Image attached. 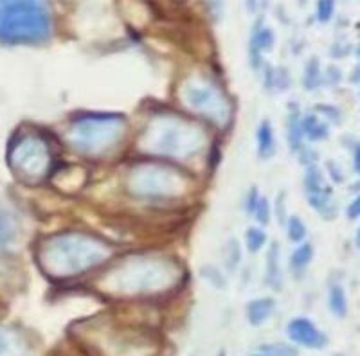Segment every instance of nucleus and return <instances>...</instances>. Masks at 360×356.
<instances>
[{"mask_svg": "<svg viewBox=\"0 0 360 356\" xmlns=\"http://www.w3.org/2000/svg\"><path fill=\"white\" fill-rule=\"evenodd\" d=\"M52 20L47 5L31 0H0V42L40 45L51 38Z\"/></svg>", "mask_w": 360, "mask_h": 356, "instance_id": "f257e3e1", "label": "nucleus"}, {"mask_svg": "<svg viewBox=\"0 0 360 356\" xmlns=\"http://www.w3.org/2000/svg\"><path fill=\"white\" fill-rule=\"evenodd\" d=\"M8 162L11 169L20 180L38 182L47 173V146L40 137L22 135L20 139H13L8 150Z\"/></svg>", "mask_w": 360, "mask_h": 356, "instance_id": "f03ea898", "label": "nucleus"}, {"mask_svg": "<svg viewBox=\"0 0 360 356\" xmlns=\"http://www.w3.org/2000/svg\"><path fill=\"white\" fill-rule=\"evenodd\" d=\"M286 333L292 342L308 347V349H322L328 344L326 335L319 331L317 326L304 317L292 318L286 326Z\"/></svg>", "mask_w": 360, "mask_h": 356, "instance_id": "7ed1b4c3", "label": "nucleus"}, {"mask_svg": "<svg viewBox=\"0 0 360 356\" xmlns=\"http://www.w3.org/2000/svg\"><path fill=\"white\" fill-rule=\"evenodd\" d=\"M27 346L22 333L14 328L0 326V356H25Z\"/></svg>", "mask_w": 360, "mask_h": 356, "instance_id": "20e7f679", "label": "nucleus"}, {"mask_svg": "<svg viewBox=\"0 0 360 356\" xmlns=\"http://www.w3.org/2000/svg\"><path fill=\"white\" fill-rule=\"evenodd\" d=\"M275 309V300L274 299H256L249 302L247 306V318L252 326H261V324L269 320L272 317Z\"/></svg>", "mask_w": 360, "mask_h": 356, "instance_id": "39448f33", "label": "nucleus"}, {"mask_svg": "<svg viewBox=\"0 0 360 356\" xmlns=\"http://www.w3.org/2000/svg\"><path fill=\"white\" fill-rule=\"evenodd\" d=\"M16 236V224L11 211L0 202V247L11 243Z\"/></svg>", "mask_w": 360, "mask_h": 356, "instance_id": "423d86ee", "label": "nucleus"}, {"mask_svg": "<svg viewBox=\"0 0 360 356\" xmlns=\"http://www.w3.org/2000/svg\"><path fill=\"white\" fill-rule=\"evenodd\" d=\"M328 304L332 313L339 318H344L348 315V299L346 292L341 285H332L330 286V297H328Z\"/></svg>", "mask_w": 360, "mask_h": 356, "instance_id": "0eeeda50", "label": "nucleus"}, {"mask_svg": "<svg viewBox=\"0 0 360 356\" xmlns=\"http://www.w3.org/2000/svg\"><path fill=\"white\" fill-rule=\"evenodd\" d=\"M258 152L261 158L272 157L274 153V133L269 121H263L258 128Z\"/></svg>", "mask_w": 360, "mask_h": 356, "instance_id": "6e6552de", "label": "nucleus"}, {"mask_svg": "<svg viewBox=\"0 0 360 356\" xmlns=\"http://www.w3.org/2000/svg\"><path fill=\"white\" fill-rule=\"evenodd\" d=\"M301 128L303 133H306L310 137V141H322L330 135V128H328L326 123L319 121L315 115H306V117L301 121Z\"/></svg>", "mask_w": 360, "mask_h": 356, "instance_id": "1a4fd4ad", "label": "nucleus"}, {"mask_svg": "<svg viewBox=\"0 0 360 356\" xmlns=\"http://www.w3.org/2000/svg\"><path fill=\"white\" fill-rule=\"evenodd\" d=\"M308 204L312 205L313 209L317 211L321 216H324V218H328V219L335 218L337 207H335V204H333V200H332V196H330V193H321V195H308Z\"/></svg>", "mask_w": 360, "mask_h": 356, "instance_id": "9d476101", "label": "nucleus"}, {"mask_svg": "<svg viewBox=\"0 0 360 356\" xmlns=\"http://www.w3.org/2000/svg\"><path fill=\"white\" fill-rule=\"evenodd\" d=\"M267 279H269V285L275 290L281 288V272H280V263H278V245H272L270 248L269 256H267Z\"/></svg>", "mask_w": 360, "mask_h": 356, "instance_id": "9b49d317", "label": "nucleus"}, {"mask_svg": "<svg viewBox=\"0 0 360 356\" xmlns=\"http://www.w3.org/2000/svg\"><path fill=\"white\" fill-rule=\"evenodd\" d=\"M313 259V247L310 243H304L299 248H295V252L290 257V266L294 272H303L306 266L312 263Z\"/></svg>", "mask_w": 360, "mask_h": 356, "instance_id": "f8f14e48", "label": "nucleus"}, {"mask_svg": "<svg viewBox=\"0 0 360 356\" xmlns=\"http://www.w3.org/2000/svg\"><path fill=\"white\" fill-rule=\"evenodd\" d=\"M304 185L308 189V195H321V193H330L324 189V178L322 173L319 171L315 164H310L306 169V176H304Z\"/></svg>", "mask_w": 360, "mask_h": 356, "instance_id": "ddd939ff", "label": "nucleus"}, {"mask_svg": "<svg viewBox=\"0 0 360 356\" xmlns=\"http://www.w3.org/2000/svg\"><path fill=\"white\" fill-rule=\"evenodd\" d=\"M245 241H247V248H249V252L256 254V252H260L261 248L265 247L267 234L263 233V230H260V228L252 227L247 230Z\"/></svg>", "mask_w": 360, "mask_h": 356, "instance_id": "4468645a", "label": "nucleus"}, {"mask_svg": "<svg viewBox=\"0 0 360 356\" xmlns=\"http://www.w3.org/2000/svg\"><path fill=\"white\" fill-rule=\"evenodd\" d=\"M289 237L290 241L294 243H301L306 237V227H304L303 219L299 218V216H292V218H289Z\"/></svg>", "mask_w": 360, "mask_h": 356, "instance_id": "2eb2a0df", "label": "nucleus"}, {"mask_svg": "<svg viewBox=\"0 0 360 356\" xmlns=\"http://www.w3.org/2000/svg\"><path fill=\"white\" fill-rule=\"evenodd\" d=\"M252 43H254V49H256V51H260V49H270L274 45V33H272L270 29H261L260 33L254 34ZM256 51H254V53H256Z\"/></svg>", "mask_w": 360, "mask_h": 356, "instance_id": "dca6fc26", "label": "nucleus"}, {"mask_svg": "<svg viewBox=\"0 0 360 356\" xmlns=\"http://www.w3.org/2000/svg\"><path fill=\"white\" fill-rule=\"evenodd\" d=\"M335 13V4H333L332 0H322L317 4V16L321 22H330Z\"/></svg>", "mask_w": 360, "mask_h": 356, "instance_id": "f3484780", "label": "nucleus"}, {"mask_svg": "<svg viewBox=\"0 0 360 356\" xmlns=\"http://www.w3.org/2000/svg\"><path fill=\"white\" fill-rule=\"evenodd\" d=\"M317 85H319V67H317V60L313 58L312 65L308 63V69H306L304 86H306V88H315Z\"/></svg>", "mask_w": 360, "mask_h": 356, "instance_id": "a211bd4d", "label": "nucleus"}, {"mask_svg": "<svg viewBox=\"0 0 360 356\" xmlns=\"http://www.w3.org/2000/svg\"><path fill=\"white\" fill-rule=\"evenodd\" d=\"M254 214H256V219L260 222L261 225H269L270 222V205L269 202H267V198H260V202H258V207L256 211H254Z\"/></svg>", "mask_w": 360, "mask_h": 356, "instance_id": "6ab92c4d", "label": "nucleus"}, {"mask_svg": "<svg viewBox=\"0 0 360 356\" xmlns=\"http://www.w3.org/2000/svg\"><path fill=\"white\" fill-rule=\"evenodd\" d=\"M267 351L270 353V356H297V353L294 349H290L286 346H275V347H269Z\"/></svg>", "mask_w": 360, "mask_h": 356, "instance_id": "aec40b11", "label": "nucleus"}, {"mask_svg": "<svg viewBox=\"0 0 360 356\" xmlns=\"http://www.w3.org/2000/svg\"><path fill=\"white\" fill-rule=\"evenodd\" d=\"M317 108H321L319 112H322V114H326L328 117L332 119L333 123H337V121H341V112L335 108V106H328V105H319Z\"/></svg>", "mask_w": 360, "mask_h": 356, "instance_id": "412c9836", "label": "nucleus"}, {"mask_svg": "<svg viewBox=\"0 0 360 356\" xmlns=\"http://www.w3.org/2000/svg\"><path fill=\"white\" fill-rule=\"evenodd\" d=\"M328 171H330V175H332V178L335 184H342V182H344V175H342L341 169L337 167V164L333 161L328 162Z\"/></svg>", "mask_w": 360, "mask_h": 356, "instance_id": "4be33fe9", "label": "nucleus"}, {"mask_svg": "<svg viewBox=\"0 0 360 356\" xmlns=\"http://www.w3.org/2000/svg\"><path fill=\"white\" fill-rule=\"evenodd\" d=\"M258 202H260V198H258V189L256 187H252L251 193H249V200H247V211H249V213H254L258 207Z\"/></svg>", "mask_w": 360, "mask_h": 356, "instance_id": "5701e85b", "label": "nucleus"}, {"mask_svg": "<svg viewBox=\"0 0 360 356\" xmlns=\"http://www.w3.org/2000/svg\"><path fill=\"white\" fill-rule=\"evenodd\" d=\"M360 216V195L357 196L353 202L350 204V207H348V218L350 219H355Z\"/></svg>", "mask_w": 360, "mask_h": 356, "instance_id": "b1692460", "label": "nucleus"}, {"mask_svg": "<svg viewBox=\"0 0 360 356\" xmlns=\"http://www.w3.org/2000/svg\"><path fill=\"white\" fill-rule=\"evenodd\" d=\"M353 167H355V171L360 175V143L353 147Z\"/></svg>", "mask_w": 360, "mask_h": 356, "instance_id": "393cba45", "label": "nucleus"}, {"mask_svg": "<svg viewBox=\"0 0 360 356\" xmlns=\"http://www.w3.org/2000/svg\"><path fill=\"white\" fill-rule=\"evenodd\" d=\"M355 241H357V247L360 248V228H359V233H357V239H355Z\"/></svg>", "mask_w": 360, "mask_h": 356, "instance_id": "a878e982", "label": "nucleus"}, {"mask_svg": "<svg viewBox=\"0 0 360 356\" xmlns=\"http://www.w3.org/2000/svg\"><path fill=\"white\" fill-rule=\"evenodd\" d=\"M357 56L360 58V45H359V47H357Z\"/></svg>", "mask_w": 360, "mask_h": 356, "instance_id": "bb28decb", "label": "nucleus"}, {"mask_svg": "<svg viewBox=\"0 0 360 356\" xmlns=\"http://www.w3.org/2000/svg\"><path fill=\"white\" fill-rule=\"evenodd\" d=\"M218 356H225V351H220Z\"/></svg>", "mask_w": 360, "mask_h": 356, "instance_id": "cd10ccee", "label": "nucleus"}, {"mask_svg": "<svg viewBox=\"0 0 360 356\" xmlns=\"http://www.w3.org/2000/svg\"><path fill=\"white\" fill-rule=\"evenodd\" d=\"M252 356H265V355H252Z\"/></svg>", "mask_w": 360, "mask_h": 356, "instance_id": "c85d7f7f", "label": "nucleus"}]
</instances>
